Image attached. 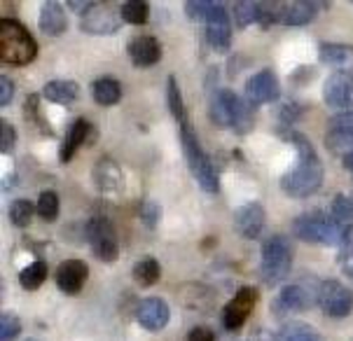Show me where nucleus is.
<instances>
[{
  "mask_svg": "<svg viewBox=\"0 0 353 341\" xmlns=\"http://www.w3.org/2000/svg\"><path fill=\"white\" fill-rule=\"evenodd\" d=\"M92 96L99 105H115L122 101V85L115 80V77H99L92 85Z\"/></svg>",
  "mask_w": 353,
  "mask_h": 341,
  "instance_id": "26",
  "label": "nucleus"
},
{
  "mask_svg": "<svg viewBox=\"0 0 353 341\" xmlns=\"http://www.w3.org/2000/svg\"><path fill=\"white\" fill-rule=\"evenodd\" d=\"M208 115L215 127L232 129L236 134H248L253 129L255 112L246 99L236 96L232 89H218L208 105Z\"/></svg>",
  "mask_w": 353,
  "mask_h": 341,
  "instance_id": "3",
  "label": "nucleus"
},
{
  "mask_svg": "<svg viewBox=\"0 0 353 341\" xmlns=\"http://www.w3.org/2000/svg\"><path fill=\"white\" fill-rule=\"evenodd\" d=\"M288 141L297 149V164L281 178V189L292 199H309L323 187V178H325L323 161L316 147L300 131H290Z\"/></svg>",
  "mask_w": 353,
  "mask_h": 341,
  "instance_id": "1",
  "label": "nucleus"
},
{
  "mask_svg": "<svg viewBox=\"0 0 353 341\" xmlns=\"http://www.w3.org/2000/svg\"><path fill=\"white\" fill-rule=\"evenodd\" d=\"M139 215H141V220H143V225L148 227V229H154L159 223V206L154 203L152 199H143L141 201V208H139Z\"/></svg>",
  "mask_w": 353,
  "mask_h": 341,
  "instance_id": "39",
  "label": "nucleus"
},
{
  "mask_svg": "<svg viewBox=\"0 0 353 341\" xmlns=\"http://www.w3.org/2000/svg\"><path fill=\"white\" fill-rule=\"evenodd\" d=\"M206 40L215 52L225 54L232 47V21L230 12L225 10L223 3H218V8L213 10V14L206 21Z\"/></svg>",
  "mask_w": 353,
  "mask_h": 341,
  "instance_id": "16",
  "label": "nucleus"
},
{
  "mask_svg": "<svg viewBox=\"0 0 353 341\" xmlns=\"http://www.w3.org/2000/svg\"><path fill=\"white\" fill-rule=\"evenodd\" d=\"M122 26V14H117L108 5L94 3L92 10L80 17V28L89 35H112Z\"/></svg>",
  "mask_w": 353,
  "mask_h": 341,
  "instance_id": "14",
  "label": "nucleus"
},
{
  "mask_svg": "<svg viewBox=\"0 0 353 341\" xmlns=\"http://www.w3.org/2000/svg\"><path fill=\"white\" fill-rule=\"evenodd\" d=\"M131 276H134V280L141 288H152L161 276V267L154 257H143V260L136 262L134 269H131Z\"/></svg>",
  "mask_w": 353,
  "mask_h": 341,
  "instance_id": "27",
  "label": "nucleus"
},
{
  "mask_svg": "<svg viewBox=\"0 0 353 341\" xmlns=\"http://www.w3.org/2000/svg\"><path fill=\"white\" fill-rule=\"evenodd\" d=\"M323 99L337 110H353V68L334 70L323 82Z\"/></svg>",
  "mask_w": 353,
  "mask_h": 341,
  "instance_id": "9",
  "label": "nucleus"
},
{
  "mask_svg": "<svg viewBox=\"0 0 353 341\" xmlns=\"http://www.w3.org/2000/svg\"><path fill=\"white\" fill-rule=\"evenodd\" d=\"M21 334V318L12 311L0 313V341H14Z\"/></svg>",
  "mask_w": 353,
  "mask_h": 341,
  "instance_id": "36",
  "label": "nucleus"
},
{
  "mask_svg": "<svg viewBox=\"0 0 353 341\" xmlns=\"http://www.w3.org/2000/svg\"><path fill=\"white\" fill-rule=\"evenodd\" d=\"M17 145V131L8 122V119H0V152L8 154Z\"/></svg>",
  "mask_w": 353,
  "mask_h": 341,
  "instance_id": "40",
  "label": "nucleus"
},
{
  "mask_svg": "<svg viewBox=\"0 0 353 341\" xmlns=\"http://www.w3.org/2000/svg\"><path fill=\"white\" fill-rule=\"evenodd\" d=\"M94 183L101 192H115L119 189V183H122V171L112 159H99V164L94 166Z\"/></svg>",
  "mask_w": 353,
  "mask_h": 341,
  "instance_id": "25",
  "label": "nucleus"
},
{
  "mask_svg": "<svg viewBox=\"0 0 353 341\" xmlns=\"http://www.w3.org/2000/svg\"><path fill=\"white\" fill-rule=\"evenodd\" d=\"M330 215L344 227H351L353 225V196H346V194L334 196L332 206H330Z\"/></svg>",
  "mask_w": 353,
  "mask_h": 341,
  "instance_id": "34",
  "label": "nucleus"
},
{
  "mask_svg": "<svg viewBox=\"0 0 353 341\" xmlns=\"http://www.w3.org/2000/svg\"><path fill=\"white\" fill-rule=\"evenodd\" d=\"M38 56V43L23 23L0 19V61L10 65H28Z\"/></svg>",
  "mask_w": 353,
  "mask_h": 341,
  "instance_id": "4",
  "label": "nucleus"
},
{
  "mask_svg": "<svg viewBox=\"0 0 353 341\" xmlns=\"http://www.w3.org/2000/svg\"><path fill=\"white\" fill-rule=\"evenodd\" d=\"M166 101H169V110H171V115L176 117L178 127L190 124V115H188V107H185L181 87H178V82H176V77H173V75L169 77V85H166Z\"/></svg>",
  "mask_w": 353,
  "mask_h": 341,
  "instance_id": "28",
  "label": "nucleus"
},
{
  "mask_svg": "<svg viewBox=\"0 0 353 341\" xmlns=\"http://www.w3.org/2000/svg\"><path fill=\"white\" fill-rule=\"evenodd\" d=\"M351 231H353L351 227H344L330 213H323V211L302 213L292 223V234H295V238L316 245H344L349 241Z\"/></svg>",
  "mask_w": 353,
  "mask_h": 341,
  "instance_id": "2",
  "label": "nucleus"
},
{
  "mask_svg": "<svg viewBox=\"0 0 353 341\" xmlns=\"http://www.w3.org/2000/svg\"><path fill=\"white\" fill-rule=\"evenodd\" d=\"M43 96L57 105H70L80 96V87L73 80H50L43 87Z\"/></svg>",
  "mask_w": 353,
  "mask_h": 341,
  "instance_id": "24",
  "label": "nucleus"
},
{
  "mask_svg": "<svg viewBox=\"0 0 353 341\" xmlns=\"http://www.w3.org/2000/svg\"><path fill=\"white\" fill-rule=\"evenodd\" d=\"M316 304H319L327 318H346L353 311V292L346 288L342 280L327 278L319 285Z\"/></svg>",
  "mask_w": 353,
  "mask_h": 341,
  "instance_id": "8",
  "label": "nucleus"
},
{
  "mask_svg": "<svg viewBox=\"0 0 353 341\" xmlns=\"http://www.w3.org/2000/svg\"><path fill=\"white\" fill-rule=\"evenodd\" d=\"M292 271V243L288 236H269L262 245L260 276L267 285H279Z\"/></svg>",
  "mask_w": 353,
  "mask_h": 341,
  "instance_id": "5",
  "label": "nucleus"
},
{
  "mask_svg": "<svg viewBox=\"0 0 353 341\" xmlns=\"http://www.w3.org/2000/svg\"><path fill=\"white\" fill-rule=\"evenodd\" d=\"M339 262H342V269L349 276H353V231H351V236H349V241L344 243V248H342V255H339Z\"/></svg>",
  "mask_w": 353,
  "mask_h": 341,
  "instance_id": "41",
  "label": "nucleus"
},
{
  "mask_svg": "<svg viewBox=\"0 0 353 341\" xmlns=\"http://www.w3.org/2000/svg\"><path fill=\"white\" fill-rule=\"evenodd\" d=\"M181 145H183V152H185V159H188L190 171H192L194 180L199 183V187L215 194L220 189L218 173H215L211 159H208L206 152H203L201 143H199V138H196V131L192 129V122L183 124L181 127Z\"/></svg>",
  "mask_w": 353,
  "mask_h": 341,
  "instance_id": "6",
  "label": "nucleus"
},
{
  "mask_svg": "<svg viewBox=\"0 0 353 341\" xmlns=\"http://www.w3.org/2000/svg\"><path fill=\"white\" fill-rule=\"evenodd\" d=\"M129 56L136 68H150L161 61V45L152 35H139L129 43Z\"/></svg>",
  "mask_w": 353,
  "mask_h": 341,
  "instance_id": "20",
  "label": "nucleus"
},
{
  "mask_svg": "<svg viewBox=\"0 0 353 341\" xmlns=\"http://www.w3.org/2000/svg\"><path fill=\"white\" fill-rule=\"evenodd\" d=\"M325 143L330 147V152L342 154V157L353 152V110L337 112L334 117H330L325 131Z\"/></svg>",
  "mask_w": 353,
  "mask_h": 341,
  "instance_id": "11",
  "label": "nucleus"
},
{
  "mask_svg": "<svg viewBox=\"0 0 353 341\" xmlns=\"http://www.w3.org/2000/svg\"><path fill=\"white\" fill-rule=\"evenodd\" d=\"M281 96V85H279V77L274 70H257L255 75L248 77L246 82V101L253 107L257 105H265V103H274Z\"/></svg>",
  "mask_w": 353,
  "mask_h": 341,
  "instance_id": "12",
  "label": "nucleus"
},
{
  "mask_svg": "<svg viewBox=\"0 0 353 341\" xmlns=\"http://www.w3.org/2000/svg\"><path fill=\"white\" fill-rule=\"evenodd\" d=\"M26 341H35V339H26Z\"/></svg>",
  "mask_w": 353,
  "mask_h": 341,
  "instance_id": "46",
  "label": "nucleus"
},
{
  "mask_svg": "<svg viewBox=\"0 0 353 341\" xmlns=\"http://www.w3.org/2000/svg\"><path fill=\"white\" fill-rule=\"evenodd\" d=\"M89 278V267L82 260H65L57 269V285L63 295H80Z\"/></svg>",
  "mask_w": 353,
  "mask_h": 341,
  "instance_id": "19",
  "label": "nucleus"
},
{
  "mask_svg": "<svg viewBox=\"0 0 353 341\" xmlns=\"http://www.w3.org/2000/svg\"><path fill=\"white\" fill-rule=\"evenodd\" d=\"M59 211H61V203H59V194L52 192V189H45L38 199V206H35V213L40 215L47 223H54L59 218Z\"/></svg>",
  "mask_w": 353,
  "mask_h": 341,
  "instance_id": "33",
  "label": "nucleus"
},
{
  "mask_svg": "<svg viewBox=\"0 0 353 341\" xmlns=\"http://www.w3.org/2000/svg\"><path fill=\"white\" fill-rule=\"evenodd\" d=\"M257 21H260V3H248V0H243V3L234 5V23L239 31L253 26Z\"/></svg>",
  "mask_w": 353,
  "mask_h": 341,
  "instance_id": "32",
  "label": "nucleus"
},
{
  "mask_svg": "<svg viewBox=\"0 0 353 341\" xmlns=\"http://www.w3.org/2000/svg\"><path fill=\"white\" fill-rule=\"evenodd\" d=\"M314 299H319V292H311L304 288L302 283H292V285H285L283 290L274 297L272 302V313L283 318L288 313H297V311H304L314 304Z\"/></svg>",
  "mask_w": 353,
  "mask_h": 341,
  "instance_id": "13",
  "label": "nucleus"
},
{
  "mask_svg": "<svg viewBox=\"0 0 353 341\" xmlns=\"http://www.w3.org/2000/svg\"><path fill=\"white\" fill-rule=\"evenodd\" d=\"M12 99H14V85H12L10 77H0V105H10Z\"/></svg>",
  "mask_w": 353,
  "mask_h": 341,
  "instance_id": "42",
  "label": "nucleus"
},
{
  "mask_svg": "<svg viewBox=\"0 0 353 341\" xmlns=\"http://www.w3.org/2000/svg\"><path fill=\"white\" fill-rule=\"evenodd\" d=\"M265 227H267V213L262 203L248 201V203H243L241 208H236L234 229L239 231V236L248 238V241H255V238L262 236Z\"/></svg>",
  "mask_w": 353,
  "mask_h": 341,
  "instance_id": "15",
  "label": "nucleus"
},
{
  "mask_svg": "<svg viewBox=\"0 0 353 341\" xmlns=\"http://www.w3.org/2000/svg\"><path fill=\"white\" fill-rule=\"evenodd\" d=\"M257 304V290L246 285L236 292L234 297L227 302V307L223 309V327L227 332H236L243 327V322L248 320L250 311L255 309Z\"/></svg>",
  "mask_w": 353,
  "mask_h": 341,
  "instance_id": "10",
  "label": "nucleus"
},
{
  "mask_svg": "<svg viewBox=\"0 0 353 341\" xmlns=\"http://www.w3.org/2000/svg\"><path fill=\"white\" fill-rule=\"evenodd\" d=\"M188 341H215V334L213 330H208V327H192Z\"/></svg>",
  "mask_w": 353,
  "mask_h": 341,
  "instance_id": "43",
  "label": "nucleus"
},
{
  "mask_svg": "<svg viewBox=\"0 0 353 341\" xmlns=\"http://www.w3.org/2000/svg\"><path fill=\"white\" fill-rule=\"evenodd\" d=\"M136 320H139L141 327H145L148 332H159L169 325L171 320V311L169 304L159 297H148L139 302L136 307Z\"/></svg>",
  "mask_w": 353,
  "mask_h": 341,
  "instance_id": "17",
  "label": "nucleus"
},
{
  "mask_svg": "<svg viewBox=\"0 0 353 341\" xmlns=\"http://www.w3.org/2000/svg\"><path fill=\"white\" fill-rule=\"evenodd\" d=\"M33 203L28 201V199H17L14 203L10 206V223L14 225V227H28L31 225V220H33Z\"/></svg>",
  "mask_w": 353,
  "mask_h": 341,
  "instance_id": "35",
  "label": "nucleus"
},
{
  "mask_svg": "<svg viewBox=\"0 0 353 341\" xmlns=\"http://www.w3.org/2000/svg\"><path fill=\"white\" fill-rule=\"evenodd\" d=\"M119 14H122V21L134 23V26H143V23L150 19V5L143 3V0H129V3L122 5Z\"/></svg>",
  "mask_w": 353,
  "mask_h": 341,
  "instance_id": "31",
  "label": "nucleus"
},
{
  "mask_svg": "<svg viewBox=\"0 0 353 341\" xmlns=\"http://www.w3.org/2000/svg\"><path fill=\"white\" fill-rule=\"evenodd\" d=\"M218 8V3H211V0H190L185 3V12L192 21H208V17L213 14V10Z\"/></svg>",
  "mask_w": 353,
  "mask_h": 341,
  "instance_id": "38",
  "label": "nucleus"
},
{
  "mask_svg": "<svg viewBox=\"0 0 353 341\" xmlns=\"http://www.w3.org/2000/svg\"><path fill=\"white\" fill-rule=\"evenodd\" d=\"M319 59H321V63H325V65H332V68L346 70V68H351V65H353V45L321 43Z\"/></svg>",
  "mask_w": 353,
  "mask_h": 341,
  "instance_id": "23",
  "label": "nucleus"
},
{
  "mask_svg": "<svg viewBox=\"0 0 353 341\" xmlns=\"http://www.w3.org/2000/svg\"><path fill=\"white\" fill-rule=\"evenodd\" d=\"M344 169L353 173V152H351V154H346V157H344Z\"/></svg>",
  "mask_w": 353,
  "mask_h": 341,
  "instance_id": "45",
  "label": "nucleus"
},
{
  "mask_svg": "<svg viewBox=\"0 0 353 341\" xmlns=\"http://www.w3.org/2000/svg\"><path fill=\"white\" fill-rule=\"evenodd\" d=\"M87 241L92 245V253L99 257L101 262H117L119 257V241H117V229L103 215H97L87 223Z\"/></svg>",
  "mask_w": 353,
  "mask_h": 341,
  "instance_id": "7",
  "label": "nucleus"
},
{
  "mask_svg": "<svg viewBox=\"0 0 353 341\" xmlns=\"http://www.w3.org/2000/svg\"><path fill=\"white\" fill-rule=\"evenodd\" d=\"M47 273H50V269H47V265L43 260H35L31 262L28 267H23L21 271H19V283H21V288L23 290H28V292H33V290H38L40 285L47 280Z\"/></svg>",
  "mask_w": 353,
  "mask_h": 341,
  "instance_id": "29",
  "label": "nucleus"
},
{
  "mask_svg": "<svg viewBox=\"0 0 353 341\" xmlns=\"http://www.w3.org/2000/svg\"><path fill=\"white\" fill-rule=\"evenodd\" d=\"M327 8V3H311V0H295V3H283L281 10V23L285 26H307L319 17V10Z\"/></svg>",
  "mask_w": 353,
  "mask_h": 341,
  "instance_id": "21",
  "label": "nucleus"
},
{
  "mask_svg": "<svg viewBox=\"0 0 353 341\" xmlns=\"http://www.w3.org/2000/svg\"><path fill=\"white\" fill-rule=\"evenodd\" d=\"M92 5H94V3H80V0H70L68 8H70V10H75V12H80V14H85V12L92 10Z\"/></svg>",
  "mask_w": 353,
  "mask_h": 341,
  "instance_id": "44",
  "label": "nucleus"
},
{
  "mask_svg": "<svg viewBox=\"0 0 353 341\" xmlns=\"http://www.w3.org/2000/svg\"><path fill=\"white\" fill-rule=\"evenodd\" d=\"M23 115H26V119L31 124H35L38 129H43L45 134H52L50 129L45 127V117H43V112H40V96L38 94H28L26 96V103H23Z\"/></svg>",
  "mask_w": 353,
  "mask_h": 341,
  "instance_id": "37",
  "label": "nucleus"
},
{
  "mask_svg": "<svg viewBox=\"0 0 353 341\" xmlns=\"http://www.w3.org/2000/svg\"><path fill=\"white\" fill-rule=\"evenodd\" d=\"M274 341H325L319 332L307 322H288L283 330L276 332Z\"/></svg>",
  "mask_w": 353,
  "mask_h": 341,
  "instance_id": "30",
  "label": "nucleus"
},
{
  "mask_svg": "<svg viewBox=\"0 0 353 341\" xmlns=\"http://www.w3.org/2000/svg\"><path fill=\"white\" fill-rule=\"evenodd\" d=\"M97 138V131H94V124L85 117H77L73 124L65 131V138L61 143V152H59V159L61 164H68L70 159L75 157L77 147L80 145H92V141Z\"/></svg>",
  "mask_w": 353,
  "mask_h": 341,
  "instance_id": "18",
  "label": "nucleus"
},
{
  "mask_svg": "<svg viewBox=\"0 0 353 341\" xmlns=\"http://www.w3.org/2000/svg\"><path fill=\"white\" fill-rule=\"evenodd\" d=\"M38 23H40V31L45 35H52V38L63 35L65 28H68V17H65V12H63V5L61 3H45Z\"/></svg>",
  "mask_w": 353,
  "mask_h": 341,
  "instance_id": "22",
  "label": "nucleus"
}]
</instances>
